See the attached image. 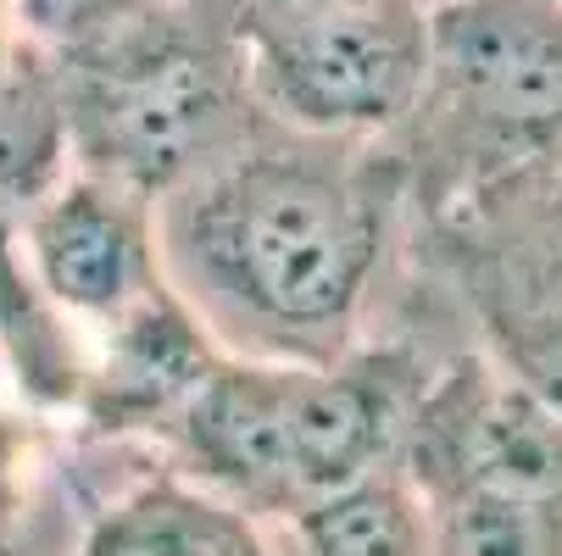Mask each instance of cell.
<instances>
[{
  "label": "cell",
  "mask_w": 562,
  "mask_h": 556,
  "mask_svg": "<svg viewBox=\"0 0 562 556\" xmlns=\"http://www.w3.org/2000/svg\"><path fill=\"white\" fill-rule=\"evenodd\" d=\"M168 7H184V12H206V18H217V12H223V23L234 29V7H239V0H168Z\"/></svg>",
  "instance_id": "9a60e30c"
},
{
  "label": "cell",
  "mask_w": 562,
  "mask_h": 556,
  "mask_svg": "<svg viewBox=\"0 0 562 556\" xmlns=\"http://www.w3.org/2000/svg\"><path fill=\"white\" fill-rule=\"evenodd\" d=\"M78 556H268V540L239 501L184 479H156L123 496Z\"/></svg>",
  "instance_id": "ba28073f"
},
{
  "label": "cell",
  "mask_w": 562,
  "mask_h": 556,
  "mask_svg": "<svg viewBox=\"0 0 562 556\" xmlns=\"http://www.w3.org/2000/svg\"><path fill=\"white\" fill-rule=\"evenodd\" d=\"M23 257L61 317L101 324L106 334L150 300H162L156 217L145 206V190L112 173L50 184L29 206Z\"/></svg>",
  "instance_id": "5b68a950"
},
{
  "label": "cell",
  "mask_w": 562,
  "mask_h": 556,
  "mask_svg": "<svg viewBox=\"0 0 562 556\" xmlns=\"http://www.w3.org/2000/svg\"><path fill=\"white\" fill-rule=\"evenodd\" d=\"M424 496H518L562 507V412L529 378L462 367L418 412Z\"/></svg>",
  "instance_id": "52a82bcc"
},
{
  "label": "cell",
  "mask_w": 562,
  "mask_h": 556,
  "mask_svg": "<svg viewBox=\"0 0 562 556\" xmlns=\"http://www.w3.org/2000/svg\"><path fill=\"white\" fill-rule=\"evenodd\" d=\"M424 95L496 134L562 128V0H429Z\"/></svg>",
  "instance_id": "8992f818"
},
{
  "label": "cell",
  "mask_w": 562,
  "mask_h": 556,
  "mask_svg": "<svg viewBox=\"0 0 562 556\" xmlns=\"http://www.w3.org/2000/svg\"><path fill=\"white\" fill-rule=\"evenodd\" d=\"M435 556H562V507L518 496H440Z\"/></svg>",
  "instance_id": "8fae6325"
},
{
  "label": "cell",
  "mask_w": 562,
  "mask_h": 556,
  "mask_svg": "<svg viewBox=\"0 0 562 556\" xmlns=\"http://www.w3.org/2000/svg\"><path fill=\"white\" fill-rule=\"evenodd\" d=\"M29 50V23H23V0H0V72L18 67Z\"/></svg>",
  "instance_id": "5bb4252c"
},
{
  "label": "cell",
  "mask_w": 562,
  "mask_h": 556,
  "mask_svg": "<svg viewBox=\"0 0 562 556\" xmlns=\"http://www.w3.org/2000/svg\"><path fill=\"white\" fill-rule=\"evenodd\" d=\"M518 362H524V378L546 395V401H551L557 412H562V324L535 329V334L524 340Z\"/></svg>",
  "instance_id": "7c38bea8"
},
{
  "label": "cell",
  "mask_w": 562,
  "mask_h": 556,
  "mask_svg": "<svg viewBox=\"0 0 562 556\" xmlns=\"http://www.w3.org/2000/svg\"><path fill=\"white\" fill-rule=\"evenodd\" d=\"M179 429L195 462L239 501L301 512L384 467L401 429L390 378L335 362L228 356L184 389Z\"/></svg>",
  "instance_id": "7a4b0ae2"
},
{
  "label": "cell",
  "mask_w": 562,
  "mask_h": 556,
  "mask_svg": "<svg viewBox=\"0 0 562 556\" xmlns=\"http://www.w3.org/2000/svg\"><path fill=\"white\" fill-rule=\"evenodd\" d=\"M551 251L562 257V195H557V206H551Z\"/></svg>",
  "instance_id": "2e32d148"
},
{
  "label": "cell",
  "mask_w": 562,
  "mask_h": 556,
  "mask_svg": "<svg viewBox=\"0 0 562 556\" xmlns=\"http://www.w3.org/2000/svg\"><path fill=\"white\" fill-rule=\"evenodd\" d=\"M206 23V12L184 7L168 18L134 7L112 34L67 50V134L85 139L101 173L134 190H173L223 156L246 67L239 45L228 39L223 50Z\"/></svg>",
  "instance_id": "3957f363"
},
{
  "label": "cell",
  "mask_w": 562,
  "mask_h": 556,
  "mask_svg": "<svg viewBox=\"0 0 562 556\" xmlns=\"http://www.w3.org/2000/svg\"><path fill=\"white\" fill-rule=\"evenodd\" d=\"M246 90L306 134L401 123L429 78V0H357L284 29L234 34Z\"/></svg>",
  "instance_id": "277c9868"
},
{
  "label": "cell",
  "mask_w": 562,
  "mask_h": 556,
  "mask_svg": "<svg viewBox=\"0 0 562 556\" xmlns=\"http://www.w3.org/2000/svg\"><path fill=\"white\" fill-rule=\"evenodd\" d=\"M67 145V95L50 67L23 50L18 67L0 72V201H40L56 184Z\"/></svg>",
  "instance_id": "30bf717a"
},
{
  "label": "cell",
  "mask_w": 562,
  "mask_h": 556,
  "mask_svg": "<svg viewBox=\"0 0 562 556\" xmlns=\"http://www.w3.org/2000/svg\"><path fill=\"white\" fill-rule=\"evenodd\" d=\"M340 7H357V0H239L234 34L284 29V23H301V18H317V12H340Z\"/></svg>",
  "instance_id": "4fadbf2b"
},
{
  "label": "cell",
  "mask_w": 562,
  "mask_h": 556,
  "mask_svg": "<svg viewBox=\"0 0 562 556\" xmlns=\"http://www.w3.org/2000/svg\"><path fill=\"white\" fill-rule=\"evenodd\" d=\"M156 251L201 329L246 356L335 362L379 262V206L324 156L234 150L173 184Z\"/></svg>",
  "instance_id": "6da1fadb"
},
{
  "label": "cell",
  "mask_w": 562,
  "mask_h": 556,
  "mask_svg": "<svg viewBox=\"0 0 562 556\" xmlns=\"http://www.w3.org/2000/svg\"><path fill=\"white\" fill-rule=\"evenodd\" d=\"M306 556H435V507L407 479L373 467L295 512Z\"/></svg>",
  "instance_id": "9c48e42d"
}]
</instances>
